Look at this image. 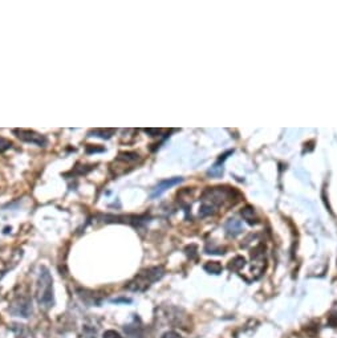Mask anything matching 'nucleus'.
<instances>
[{
	"instance_id": "nucleus-6",
	"label": "nucleus",
	"mask_w": 337,
	"mask_h": 338,
	"mask_svg": "<svg viewBox=\"0 0 337 338\" xmlns=\"http://www.w3.org/2000/svg\"><path fill=\"white\" fill-rule=\"evenodd\" d=\"M181 182H182V178H178V176H175V178H169V179H165V180H161V182L153 189L150 197H152V199H156L157 197H161L165 191H167L169 189H171V187L175 186V184H178V183H181Z\"/></svg>"
},
{
	"instance_id": "nucleus-1",
	"label": "nucleus",
	"mask_w": 337,
	"mask_h": 338,
	"mask_svg": "<svg viewBox=\"0 0 337 338\" xmlns=\"http://www.w3.org/2000/svg\"><path fill=\"white\" fill-rule=\"evenodd\" d=\"M234 195H237V193L229 187H209L202 194L199 215L207 216L216 212L220 207L226 208L233 206L238 200Z\"/></svg>"
},
{
	"instance_id": "nucleus-16",
	"label": "nucleus",
	"mask_w": 337,
	"mask_h": 338,
	"mask_svg": "<svg viewBox=\"0 0 337 338\" xmlns=\"http://www.w3.org/2000/svg\"><path fill=\"white\" fill-rule=\"evenodd\" d=\"M161 338H182V337L179 334H178L177 331L170 330V331H166V333H165V334L162 335V337H161Z\"/></svg>"
},
{
	"instance_id": "nucleus-12",
	"label": "nucleus",
	"mask_w": 337,
	"mask_h": 338,
	"mask_svg": "<svg viewBox=\"0 0 337 338\" xmlns=\"http://www.w3.org/2000/svg\"><path fill=\"white\" fill-rule=\"evenodd\" d=\"M223 174V167H220V165H215L214 167H211V169L209 170V175L211 176H220Z\"/></svg>"
},
{
	"instance_id": "nucleus-4",
	"label": "nucleus",
	"mask_w": 337,
	"mask_h": 338,
	"mask_svg": "<svg viewBox=\"0 0 337 338\" xmlns=\"http://www.w3.org/2000/svg\"><path fill=\"white\" fill-rule=\"evenodd\" d=\"M10 312L18 317H29L32 314V301L27 296L18 297L11 304Z\"/></svg>"
},
{
	"instance_id": "nucleus-13",
	"label": "nucleus",
	"mask_w": 337,
	"mask_h": 338,
	"mask_svg": "<svg viewBox=\"0 0 337 338\" xmlns=\"http://www.w3.org/2000/svg\"><path fill=\"white\" fill-rule=\"evenodd\" d=\"M12 143L8 141L7 138H4V137H0V153H4L6 150L11 148Z\"/></svg>"
},
{
	"instance_id": "nucleus-10",
	"label": "nucleus",
	"mask_w": 337,
	"mask_h": 338,
	"mask_svg": "<svg viewBox=\"0 0 337 338\" xmlns=\"http://www.w3.org/2000/svg\"><path fill=\"white\" fill-rule=\"evenodd\" d=\"M244 266H246V260H244L242 256H237V257H234V259L230 261L229 269L230 271H234V272H239Z\"/></svg>"
},
{
	"instance_id": "nucleus-9",
	"label": "nucleus",
	"mask_w": 337,
	"mask_h": 338,
	"mask_svg": "<svg viewBox=\"0 0 337 338\" xmlns=\"http://www.w3.org/2000/svg\"><path fill=\"white\" fill-rule=\"evenodd\" d=\"M116 133V129H94L89 133V137H98L102 139L111 138V135Z\"/></svg>"
},
{
	"instance_id": "nucleus-14",
	"label": "nucleus",
	"mask_w": 337,
	"mask_h": 338,
	"mask_svg": "<svg viewBox=\"0 0 337 338\" xmlns=\"http://www.w3.org/2000/svg\"><path fill=\"white\" fill-rule=\"evenodd\" d=\"M329 325L330 326H333V328H337V309H333V311L330 312Z\"/></svg>"
},
{
	"instance_id": "nucleus-11",
	"label": "nucleus",
	"mask_w": 337,
	"mask_h": 338,
	"mask_svg": "<svg viewBox=\"0 0 337 338\" xmlns=\"http://www.w3.org/2000/svg\"><path fill=\"white\" fill-rule=\"evenodd\" d=\"M205 271L209 273H212V275H219V273L222 272V266L219 264L218 261H209L205 264Z\"/></svg>"
},
{
	"instance_id": "nucleus-15",
	"label": "nucleus",
	"mask_w": 337,
	"mask_h": 338,
	"mask_svg": "<svg viewBox=\"0 0 337 338\" xmlns=\"http://www.w3.org/2000/svg\"><path fill=\"white\" fill-rule=\"evenodd\" d=\"M102 338H122V337H121V334L117 333L116 330H108V331H105L104 335H102Z\"/></svg>"
},
{
	"instance_id": "nucleus-3",
	"label": "nucleus",
	"mask_w": 337,
	"mask_h": 338,
	"mask_svg": "<svg viewBox=\"0 0 337 338\" xmlns=\"http://www.w3.org/2000/svg\"><path fill=\"white\" fill-rule=\"evenodd\" d=\"M165 275V271L162 267H152V268L142 269L141 272L137 273V276L126 285V289L132 292H143L149 286L153 285L156 281L161 279Z\"/></svg>"
},
{
	"instance_id": "nucleus-5",
	"label": "nucleus",
	"mask_w": 337,
	"mask_h": 338,
	"mask_svg": "<svg viewBox=\"0 0 337 338\" xmlns=\"http://www.w3.org/2000/svg\"><path fill=\"white\" fill-rule=\"evenodd\" d=\"M16 137H18L20 141L27 142V143H32V145H38L40 147H44L47 145V138L44 135L39 134L33 130H25V129H14L12 130Z\"/></svg>"
},
{
	"instance_id": "nucleus-7",
	"label": "nucleus",
	"mask_w": 337,
	"mask_h": 338,
	"mask_svg": "<svg viewBox=\"0 0 337 338\" xmlns=\"http://www.w3.org/2000/svg\"><path fill=\"white\" fill-rule=\"evenodd\" d=\"M242 231H243V226H242V221L238 219H230L226 223V232L230 238H235Z\"/></svg>"
},
{
	"instance_id": "nucleus-2",
	"label": "nucleus",
	"mask_w": 337,
	"mask_h": 338,
	"mask_svg": "<svg viewBox=\"0 0 337 338\" xmlns=\"http://www.w3.org/2000/svg\"><path fill=\"white\" fill-rule=\"evenodd\" d=\"M36 300H38L39 307L44 309V311L51 309L53 307V304H55V298H53V279L47 267L40 268L38 285H36Z\"/></svg>"
},
{
	"instance_id": "nucleus-17",
	"label": "nucleus",
	"mask_w": 337,
	"mask_h": 338,
	"mask_svg": "<svg viewBox=\"0 0 337 338\" xmlns=\"http://www.w3.org/2000/svg\"><path fill=\"white\" fill-rule=\"evenodd\" d=\"M145 131L147 134L152 135V137H157V134H160L162 130H161V129H146Z\"/></svg>"
},
{
	"instance_id": "nucleus-8",
	"label": "nucleus",
	"mask_w": 337,
	"mask_h": 338,
	"mask_svg": "<svg viewBox=\"0 0 337 338\" xmlns=\"http://www.w3.org/2000/svg\"><path fill=\"white\" fill-rule=\"evenodd\" d=\"M240 214H242V216H243L244 220H246L247 223H250V224H257V223H259V219H257L256 215H255L254 208L250 207V206L244 207Z\"/></svg>"
}]
</instances>
